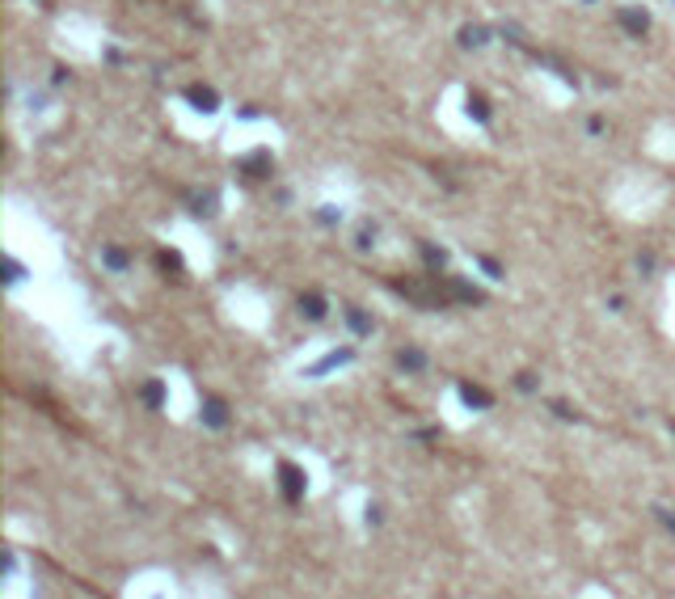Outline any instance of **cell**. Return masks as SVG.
Returning <instances> with one entry per match:
<instances>
[{
    "mask_svg": "<svg viewBox=\"0 0 675 599\" xmlns=\"http://www.w3.org/2000/svg\"><path fill=\"white\" fill-rule=\"evenodd\" d=\"M279 489H283V503H300L304 498V469L300 464H291V460H283L279 464Z\"/></svg>",
    "mask_w": 675,
    "mask_h": 599,
    "instance_id": "6da1fadb",
    "label": "cell"
},
{
    "mask_svg": "<svg viewBox=\"0 0 675 599\" xmlns=\"http://www.w3.org/2000/svg\"><path fill=\"white\" fill-rule=\"evenodd\" d=\"M186 97H190V106H194V110H203V115L220 110V93H216L212 85H190V89H186Z\"/></svg>",
    "mask_w": 675,
    "mask_h": 599,
    "instance_id": "7a4b0ae2",
    "label": "cell"
},
{
    "mask_svg": "<svg viewBox=\"0 0 675 599\" xmlns=\"http://www.w3.org/2000/svg\"><path fill=\"white\" fill-rule=\"evenodd\" d=\"M616 22H620V30H629L633 38H642L650 30V17L642 9H616Z\"/></svg>",
    "mask_w": 675,
    "mask_h": 599,
    "instance_id": "3957f363",
    "label": "cell"
},
{
    "mask_svg": "<svg viewBox=\"0 0 675 599\" xmlns=\"http://www.w3.org/2000/svg\"><path fill=\"white\" fill-rule=\"evenodd\" d=\"M241 169H245L249 178H271L275 160H271V152H253V156H245V160H241Z\"/></svg>",
    "mask_w": 675,
    "mask_h": 599,
    "instance_id": "277c9868",
    "label": "cell"
},
{
    "mask_svg": "<svg viewBox=\"0 0 675 599\" xmlns=\"http://www.w3.org/2000/svg\"><path fill=\"white\" fill-rule=\"evenodd\" d=\"M203 422H207V426H216V430H220V426H224V422H228V405H224V401H220V397H207V401H203Z\"/></svg>",
    "mask_w": 675,
    "mask_h": 599,
    "instance_id": "5b68a950",
    "label": "cell"
},
{
    "mask_svg": "<svg viewBox=\"0 0 675 599\" xmlns=\"http://www.w3.org/2000/svg\"><path fill=\"white\" fill-rule=\"evenodd\" d=\"M139 397H144L148 410H161V405H165V385H161V380H144V385H139Z\"/></svg>",
    "mask_w": 675,
    "mask_h": 599,
    "instance_id": "8992f818",
    "label": "cell"
},
{
    "mask_svg": "<svg viewBox=\"0 0 675 599\" xmlns=\"http://www.w3.org/2000/svg\"><path fill=\"white\" fill-rule=\"evenodd\" d=\"M300 312H304L308 321H325V300H321L317 292H308V296H300Z\"/></svg>",
    "mask_w": 675,
    "mask_h": 599,
    "instance_id": "52a82bcc",
    "label": "cell"
},
{
    "mask_svg": "<svg viewBox=\"0 0 675 599\" xmlns=\"http://www.w3.org/2000/svg\"><path fill=\"white\" fill-rule=\"evenodd\" d=\"M460 397H464V401H469V405H477V410H490V405H494V397H490L486 389H477V385H469V380H464V385H460Z\"/></svg>",
    "mask_w": 675,
    "mask_h": 599,
    "instance_id": "ba28073f",
    "label": "cell"
},
{
    "mask_svg": "<svg viewBox=\"0 0 675 599\" xmlns=\"http://www.w3.org/2000/svg\"><path fill=\"white\" fill-rule=\"evenodd\" d=\"M342 363H350V351H334V355H325L317 367H308V376H325L330 367H342Z\"/></svg>",
    "mask_w": 675,
    "mask_h": 599,
    "instance_id": "9c48e42d",
    "label": "cell"
},
{
    "mask_svg": "<svg viewBox=\"0 0 675 599\" xmlns=\"http://www.w3.org/2000/svg\"><path fill=\"white\" fill-rule=\"evenodd\" d=\"M460 42H464V47H486V42H490V30H486V26H464V30H460Z\"/></svg>",
    "mask_w": 675,
    "mask_h": 599,
    "instance_id": "30bf717a",
    "label": "cell"
},
{
    "mask_svg": "<svg viewBox=\"0 0 675 599\" xmlns=\"http://www.w3.org/2000/svg\"><path fill=\"white\" fill-rule=\"evenodd\" d=\"M397 367H405V371H422V367H427V355L409 346V351H401V355H397Z\"/></svg>",
    "mask_w": 675,
    "mask_h": 599,
    "instance_id": "8fae6325",
    "label": "cell"
},
{
    "mask_svg": "<svg viewBox=\"0 0 675 599\" xmlns=\"http://www.w3.org/2000/svg\"><path fill=\"white\" fill-rule=\"evenodd\" d=\"M346 321H350V330L363 338V334H372V317L363 312V308H346Z\"/></svg>",
    "mask_w": 675,
    "mask_h": 599,
    "instance_id": "7c38bea8",
    "label": "cell"
},
{
    "mask_svg": "<svg viewBox=\"0 0 675 599\" xmlns=\"http://www.w3.org/2000/svg\"><path fill=\"white\" fill-rule=\"evenodd\" d=\"M469 115L477 123H490V101H486V93H469Z\"/></svg>",
    "mask_w": 675,
    "mask_h": 599,
    "instance_id": "4fadbf2b",
    "label": "cell"
},
{
    "mask_svg": "<svg viewBox=\"0 0 675 599\" xmlns=\"http://www.w3.org/2000/svg\"><path fill=\"white\" fill-rule=\"evenodd\" d=\"M101 262H106L110 270H127V266H131V258H127L123 249H114V245H106V249H101Z\"/></svg>",
    "mask_w": 675,
    "mask_h": 599,
    "instance_id": "5bb4252c",
    "label": "cell"
},
{
    "mask_svg": "<svg viewBox=\"0 0 675 599\" xmlns=\"http://www.w3.org/2000/svg\"><path fill=\"white\" fill-rule=\"evenodd\" d=\"M422 258H427V266H431V270H443V266H447V253H443V249H435V245H422Z\"/></svg>",
    "mask_w": 675,
    "mask_h": 599,
    "instance_id": "9a60e30c",
    "label": "cell"
},
{
    "mask_svg": "<svg viewBox=\"0 0 675 599\" xmlns=\"http://www.w3.org/2000/svg\"><path fill=\"white\" fill-rule=\"evenodd\" d=\"M161 266H165V270H173V279H182V258H178V253H169V249H165V253H161Z\"/></svg>",
    "mask_w": 675,
    "mask_h": 599,
    "instance_id": "2e32d148",
    "label": "cell"
},
{
    "mask_svg": "<svg viewBox=\"0 0 675 599\" xmlns=\"http://www.w3.org/2000/svg\"><path fill=\"white\" fill-rule=\"evenodd\" d=\"M515 385H519V393H536V376H532V371H519Z\"/></svg>",
    "mask_w": 675,
    "mask_h": 599,
    "instance_id": "e0dca14e",
    "label": "cell"
},
{
    "mask_svg": "<svg viewBox=\"0 0 675 599\" xmlns=\"http://www.w3.org/2000/svg\"><path fill=\"white\" fill-rule=\"evenodd\" d=\"M553 414H557V418H565V422H570V418H579V414H574V410H570L565 401H553Z\"/></svg>",
    "mask_w": 675,
    "mask_h": 599,
    "instance_id": "ac0fdd59",
    "label": "cell"
},
{
    "mask_svg": "<svg viewBox=\"0 0 675 599\" xmlns=\"http://www.w3.org/2000/svg\"><path fill=\"white\" fill-rule=\"evenodd\" d=\"M658 519H663V523H667V532H675V515H671V511H667V507H658Z\"/></svg>",
    "mask_w": 675,
    "mask_h": 599,
    "instance_id": "d6986e66",
    "label": "cell"
},
{
    "mask_svg": "<svg viewBox=\"0 0 675 599\" xmlns=\"http://www.w3.org/2000/svg\"><path fill=\"white\" fill-rule=\"evenodd\" d=\"M372 237H376V233H372V228H363V233H359V241H354V245H359V249H368V245H372Z\"/></svg>",
    "mask_w": 675,
    "mask_h": 599,
    "instance_id": "ffe728a7",
    "label": "cell"
},
{
    "mask_svg": "<svg viewBox=\"0 0 675 599\" xmlns=\"http://www.w3.org/2000/svg\"><path fill=\"white\" fill-rule=\"evenodd\" d=\"M671 435H675V422H671Z\"/></svg>",
    "mask_w": 675,
    "mask_h": 599,
    "instance_id": "44dd1931",
    "label": "cell"
}]
</instances>
